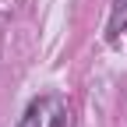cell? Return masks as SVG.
<instances>
[{
  "label": "cell",
  "instance_id": "cell-3",
  "mask_svg": "<svg viewBox=\"0 0 127 127\" xmlns=\"http://www.w3.org/2000/svg\"><path fill=\"white\" fill-rule=\"evenodd\" d=\"M50 127H71V109L60 102V109H57V117H53V124Z\"/></svg>",
  "mask_w": 127,
  "mask_h": 127
},
{
  "label": "cell",
  "instance_id": "cell-1",
  "mask_svg": "<svg viewBox=\"0 0 127 127\" xmlns=\"http://www.w3.org/2000/svg\"><path fill=\"white\" fill-rule=\"evenodd\" d=\"M60 109V99H53V95H39V99H32L25 106V113L18 120V127H50L53 117Z\"/></svg>",
  "mask_w": 127,
  "mask_h": 127
},
{
  "label": "cell",
  "instance_id": "cell-2",
  "mask_svg": "<svg viewBox=\"0 0 127 127\" xmlns=\"http://www.w3.org/2000/svg\"><path fill=\"white\" fill-rule=\"evenodd\" d=\"M127 32V0H109V25H106V39L117 42Z\"/></svg>",
  "mask_w": 127,
  "mask_h": 127
}]
</instances>
